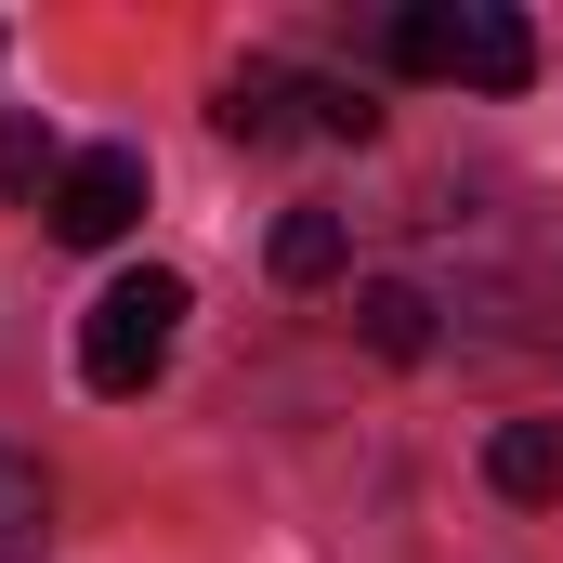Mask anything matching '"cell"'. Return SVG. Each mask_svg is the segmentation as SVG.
Listing matches in <instances>:
<instances>
[{
	"instance_id": "10",
	"label": "cell",
	"mask_w": 563,
	"mask_h": 563,
	"mask_svg": "<svg viewBox=\"0 0 563 563\" xmlns=\"http://www.w3.org/2000/svg\"><path fill=\"white\" fill-rule=\"evenodd\" d=\"M40 525H53L40 472H26V459H0V563H13V551H40Z\"/></svg>"
},
{
	"instance_id": "1",
	"label": "cell",
	"mask_w": 563,
	"mask_h": 563,
	"mask_svg": "<svg viewBox=\"0 0 563 563\" xmlns=\"http://www.w3.org/2000/svg\"><path fill=\"white\" fill-rule=\"evenodd\" d=\"M170 341H184V276L144 263V276H119L92 314H79V380H92L106 407H132L144 380L170 367Z\"/></svg>"
},
{
	"instance_id": "11",
	"label": "cell",
	"mask_w": 563,
	"mask_h": 563,
	"mask_svg": "<svg viewBox=\"0 0 563 563\" xmlns=\"http://www.w3.org/2000/svg\"><path fill=\"white\" fill-rule=\"evenodd\" d=\"M301 106H314V132H328V144H367V132H380L367 79H301Z\"/></svg>"
},
{
	"instance_id": "9",
	"label": "cell",
	"mask_w": 563,
	"mask_h": 563,
	"mask_svg": "<svg viewBox=\"0 0 563 563\" xmlns=\"http://www.w3.org/2000/svg\"><path fill=\"white\" fill-rule=\"evenodd\" d=\"M380 53H394L407 79H445V53H459V0H407V13L380 26Z\"/></svg>"
},
{
	"instance_id": "8",
	"label": "cell",
	"mask_w": 563,
	"mask_h": 563,
	"mask_svg": "<svg viewBox=\"0 0 563 563\" xmlns=\"http://www.w3.org/2000/svg\"><path fill=\"white\" fill-rule=\"evenodd\" d=\"M354 328H367V354H394V367H407V354H432V301L420 288H367V301H354Z\"/></svg>"
},
{
	"instance_id": "6",
	"label": "cell",
	"mask_w": 563,
	"mask_h": 563,
	"mask_svg": "<svg viewBox=\"0 0 563 563\" xmlns=\"http://www.w3.org/2000/svg\"><path fill=\"white\" fill-rule=\"evenodd\" d=\"M288 106H301V79H276V66H236L210 119H223L236 144H288Z\"/></svg>"
},
{
	"instance_id": "4",
	"label": "cell",
	"mask_w": 563,
	"mask_h": 563,
	"mask_svg": "<svg viewBox=\"0 0 563 563\" xmlns=\"http://www.w3.org/2000/svg\"><path fill=\"white\" fill-rule=\"evenodd\" d=\"M485 485L525 498V511L563 498V420H498V432H485Z\"/></svg>"
},
{
	"instance_id": "5",
	"label": "cell",
	"mask_w": 563,
	"mask_h": 563,
	"mask_svg": "<svg viewBox=\"0 0 563 563\" xmlns=\"http://www.w3.org/2000/svg\"><path fill=\"white\" fill-rule=\"evenodd\" d=\"M341 250H354V236H341V210H288L276 236H263L276 288H328V276H341Z\"/></svg>"
},
{
	"instance_id": "7",
	"label": "cell",
	"mask_w": 563,
	"mask_h": 563,
	"mask_svg": "<svg viewBox=\"0 0 563 563\" xmlns=\"http://www.w3.org/2000/svg\"><path fill=\"white\" fill-rule=\"evenodd\" d=\"M53 170H66V144H53V119L0 106V197H53Z\"/></svg>"
},
{
	"instance_id": "3",
	"label": "cell",
	"mask_w": 563,
	"mask_h": 563,
	"mask_svg": "<svg viewBox=\"0 0 563 563\" xmlns=\"http://www.w3.org/2000/svg\"><path fill=\"white\" fill-rule=\"evenodd\" d=\"M445 79H472V92H525V79H538V26H525L511 0H459V53H445Z\"/></svg>"
},
{
	"instance_id": "2",
	"label": "cell",
	"mask_w": 563,
	"mask_h": 563,
	"mask_svg": "<svg viewBox=\"0 0 563 563\" xmlns=\"http://www.w3.org/2000/svg\"><path fill=\"white\" fill-rule=\"evenodd\" d=\"M40 210H53V236H66V250H119V236L144 223V144H79V157L53 170V197H40Z\"/></svg>"
}]
</instances>
